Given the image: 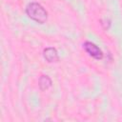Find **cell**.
Here are the masks:
<instances>
[{
    "instance_id": "obj_2",
    "label": "cell",
    "mask_w": 122,
    "mask_h": 122,
    "mask_svg": "<svg viewBox=\"0 0 122 122\" xmlns=\"http://www.w3.org/2000/svg\"><path fill=\"white\" fill-rule=\"evenodd\" d=\"M83 48L87 51V53H89V55H91L94 59H97V60L102 59L103 52L95 44H93V43H92L90 41H86L83 44Z\"/></svg>"
},
{
    "instance_id": "obj_1",
    "label": "cell",
    "mask_w": 122,
    "mask_h": 122,
    "mask_svg": "<svg viewBox=\"0 0 122 122\" xmlns=\"http://www.w3.org/2000/svg\"><path fill=\"white\" fill-rule=\"evenodd\" d=\"M26 13L30 19H32L33 21L39 24H44L48 19L47 10L39 3H36V2L30 3L27 6Z\"/></svg>"
},
{
    "instance_id": "obj_4",
    "label": "cell",
    "mask_w": 122,
    "mask_h": 122,
    "mask_svg": "<svg viewBox=\"0 0 122 122\" xmlns=\"http://www.w3.org/2000/svg\"><path fill=\"white\" fill-rule=\"evenodd\" d=\"M38 85L41 91H47L51 86V79L48 75H42L39 78Z\"/></svg>"
},
{
    "instance_id": "obj_3",
    "label": "cell",
    "mask_w": 122,
    "mask_h": 122,
    "mask_svg": "<svg viewBox=\"0 0 122 122\" xmlns=\"http://www.w3.org/2000/svg\"><path fill=\"white\" fill-rule=\"evenodd\" d=\"M43 56L46 59V61H48L49 63H52V62H57L59 57H58V52L56 51L55 48L52 47H48L46 49H44L43 51Z\"/></svg>"
}]
</instances>
